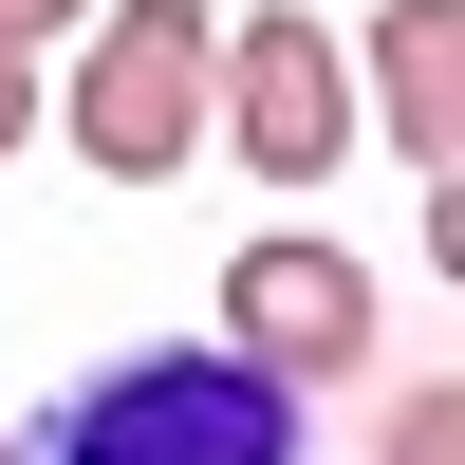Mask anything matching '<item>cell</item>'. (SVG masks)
I'll use <instances>...</instances> for the list:
<instances>
[{
    "instance_id": "obj_8",
    "label": "cell",
    "mask_w": 465,
    "mask_h": 465,
    "mask_svg": "<svg viewBox=\"0 0 465 465\" xmlns=\"http://www.w3.org/2000/svg\"><path fill=\"white\" fill-rule=\"evenodd\" d=\"M0 19H19V37H74V19H94V0H0Z\"/></svg>"
},
{
    "instance_id": "obj_2",
    "label": "cell",
    "mask_w": 465,
    "mask_h": 465,
    "mask_svg": "<svg viewBox=\"0 0 465 465\" xmlns=\"http://www.w3.org/2000/svg\"><path fill=\"white\" fill-rule=\"evenodd\" d=\"M205 0H94L74 19V94H37V131H74V168L112 186H168L205 149Z\"/></svg>"
},
{
    "instance_id": "obj_7",
    "label": "cell",
    "mask_w": 465,
    "mask_h": 465,
    "mask_svg": "<svg viewBox=\"0 0 465 465\" xmlns=\"http://www.w3.org/2000/svg\"><path fill=\"white\" fill-rule=\"evenodd\" d=\"M19 131H37V37L0 19V149H19Z\"/></svg>"
},
{
    "instance_id": "obj_5",
    "label": "cell",
    "mask_w": 465,
    "mask_h": 465,
    "mask_svg": "<svg viewBox=\"0 0 465 465\" xmlns=\"http://www.w3.org/2000/svg\"><path fill=\"white\" fill-rule=\"evenodd\" d=\"M354 74H372V112H354V131H391L410 168L447 186V149H465V0H391Z\"/></svg>"
},
{
    "instance_id": "obj_9",
    "label": "cell",
    "mask_w": 465,
    "mask_h": 465,
    "mask_svg": "<svg viewBox=\"0 0 465 465\" xmlns=\"http://www.w3.org/2000/svg\"><path fill=\"white\" fill-rule=\"evenodd\" d=\"M0 465H19V429H0Z\"/></svg>"
},
{
    "instance_id": "obj_4",
    "label": "cell",
    "mask_w": 465,
    "mask_h": 465,
    "mask_svg": "<svg viewBox=\"0 0 465 465\" xmlns=\"http://www.w3.org/2000/svg\"><path fill=\"white\" fill-rule=\"evenodd\" d=\"M223 354L280 372V391H335L372 354V261L354 242H242L223 261Z\"/></svg>"
},
{
    "instance_id": "obj_1",
    "label": "cell",
    "mask_w": 465,
    "mask_h": 465,
    "mask_svg": "<svg viewBox=\"0 0 465 465\" xmlns=\"http://www.w3.org/2000/svg\"><path fill=\"white\" fill-rule=\"evenodd\" d=\"M19 465H298V391L242 372L223 335L205 354H112L94 391H56V429Z\"/></svg>"
},
{
    "instance_id": "obj_6",
    "label": "cell",
    "mask_w": 465,
    "mask_h": 465,
    "mask_svg": "<svg viewBox=\"0 0 465 465\" xmlns=\"http://www.w3.org/2000/svg\"><path fill=\"white\" fill-rule=\"evenodd\" d=\"M391 465H465V410H447V372H429V391L391 410Z\"/></svg>"
},
{
    "instance_id": "obj_3",
    "label": "cell",
    "mask_w": 465,
    "mask_h": 465,
    "mask_svg": "<svg viewBox=\"0 0 465 465\" xmlns=\"http://www.w3.org/2000/svg\"><path fill=\"white\" fill-rule=\"evenodd\" d=\"M205 131L242 149L261 186H335L354 168V56H335L317 19H242V37H205Z\"/></svg>"
}]
</instances>
